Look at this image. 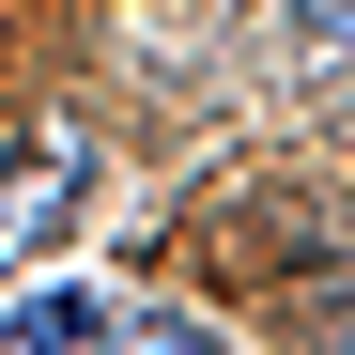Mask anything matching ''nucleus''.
Masks as SVG:
<instances>
[{
  "label": "nucleus",
  "mask_w": 355,
  "mask_h": 355,
  "mask_svg": "<svg viewBox=\"0 0 355 355\" xmlns=\"http://www.w3.org/2000/svg\"><path fill=\"white\" fill-rule=\"evenodd\" d=\"M124 355H232V340H216V324H186V309H139V324H124Z\"/></svg>",
  "instance_id": "obj_2"
},
{
  "label": "nucleus",
  "mask_w": 355,
  "mask_h": 355,
  "mask_svg": "<svg viewBox=\"0 0 355 355\" xmlns=\"http://www.w3.org/2000/svg\"><path fill=\"white\" fill-rule=\"evenodd\" d=\"M293 31H309L324 62H355V0H293Z\"/></svg>",
  "instance_id": "obj_4"
},
{
  "label": "nucleus",
  "mask_w": 355,
  "mask_h": 355,
  "mask_svg": "<svg viewBox=\"0 0 355 355\" xmlns=\"http://www.w3.org/2000/svg\"><path fill=\"white\" fill-rule=\"evenodd\" d=\"M0 355H124V324H108V293H16V309H0Z\"/></svg>",
  "instance_id": "obj_1"
},
{
  "label": "nucleus",
  "mask_w": 355,
  "mask_h": 355,
  "mask_svg": "<svg viewBox=\"0 0 355 355\" xmlns=\"http://www.w3.org/2000/svg\"><path fill=\"white\" fill-rule=\"evenodd\" d=\"M293 340H309V355H355V293H309V309H293Z\"/></svg>",
  "instance_id": "obj_3"
}]
</instances>
